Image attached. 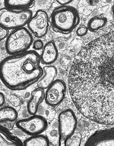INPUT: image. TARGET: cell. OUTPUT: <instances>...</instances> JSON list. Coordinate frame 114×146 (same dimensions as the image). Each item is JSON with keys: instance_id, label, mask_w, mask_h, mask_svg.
Returning a JSON list of instances; mask_svg holds the SVG:
<instances>
[{"instance_id": "8fae6325", "label": "cell", "mask_w": 114, "mask_h": 146, "mask_svg": "<svg viewBox=\"0 0 114 146\" xmlns=\"http://www.w3.org/2000/svg\"><path fill=\"white\" fill-rule=\"evenodd\" d=\"M40 57L41 62L44 65H51L56 61L58 57V51L53 41H49L44 45Z\"/></svg>"}, {"instance_id": "5bb4252c", "label": "cell", "mask_w": 114, "mask_h": 146, "mask_svg": "<svg viewBox=\"0 0 114 146\" xmlns=\"http://www.w3.org/2000/svg\"><path fill=\"white\" fill-rule=\"evenodd\" d=\"M44 76L38 80L37 86L38 88L47 89L55 80L57 74V70L55 66L47 65L43 68Z\"/></svg>"}, {"instance_id": "9a60e30c", "label": "cell", "mask_w": 114, "mask_h": 146, "mask_svg": "<svg viewBox=\"0 0 114 146\" xmlns=\"http://www.w3.org/2000/svg\"><path fill=\"white\" fill-rule=\"evenodd\" d=\"M35 0H4L5 7L14 10L30 9L33 7Z\"/></svg>"}, {"instance_id": "7402d4cb", "label": "cell", "mask_w": 114, "mask_h": 146, "mask_svg": "<svg viewBox=\"0 0 114 146\" xmlns=\"http://www.w3.org/2000/svg\"><path fill=\"white\" fill-rule=\"evenodd\" d=\"M32 45V48L35 51H39L43 49L44 46L43 41L39 39L35 40Z\"/></svg>"}, {"instance_id": "8992f818", "label": "cell", "mask_w": 114, "mask_h": 146, "mask_svg": "<svg viewBox=\"0 0 114 146\" xmlns=\"http://www.w3.org/2000/svg\"><path fill=\"white\" fill-rule=\"evenodd\" d=\"M77 125V119L74 111L66 109L58 115V135L60 143H66L74 134Z\"/></svg>"}, {"instance_id": "5b68a950", "label": "cell", "mask_w": 114, "mask_h": 146, "mask_svg": "<svg viewBox=\"0 0 114 146\" xmlns=\"http://www.w3.org/2000/svg\"><path fill=\"white\" fill-rule=\"evenodd\" d=\"M33 16L30 9L14 10L3 7L0 10V24L9 30L25 27Z\"/></svg>"}, {"instance_id": "7c38bea8", "label": "cell", "mask_w": 114, "mask_h": 146, "mask_svg": "<svg viewBox=\"0 0 114 146\" xmlns=\"http://www.w3.org/2000/svg\"><path fill=\"white\" fill-rule=\"evenodd\" d=\"M45 99V92L44 89L38 88L35 89L31 95L30 100L27 105L28 113L31 115L36 114L38 111V107Z\"/></svg>"}, {"instance_id": "ac0fdd59", "label": "cell", "mask_w": 114, "mask_h": 146, "mask_svg": "<svg viewBox=\"0 0 114 146\" xmlns=\"http://www.w3.org/2000/svg\"><path fill=\"white\" fill-rule=\"evenodd\" d=\"M107 23V18L103 16H97L89 20L87 27L91 32H96L105 27Z\"/></svg>"}, {"instance_id": "cb8c5ba5", "label": "cell", "mask_w": 114, "mask_h": 146, "mask_svg": "<svg viewBox=\"0 0 114 146\" xmlns=\"http://www.w3.org/2000/svg\"><path fill=\"white\" fill-rule=\"evenodd\" d=\"M57 3L61 5H67L71 3L73 0H56Z\"/></svg>"}, {"instance_id": "277c9868", "label": "cell", "mask_w": 114, "mask_h": 146, "mask_svg": "<svg viewBox=\"0 0 114 146\" xmlns=\"http://www.w3.org/2000/svg\"><path fill=\"white\" fill-rule=\"evenodd\" d=\"M33 41L32 33L25 27L13 30L6 38V52L11 55L28 51Z\"/></svg>"}, {"instance_id": "52a82bcc", "label": "cell", "mask_w": 114, "mask_h": 146, "mask_svg": "<svg viewBox=\"0 0 114 146\" xmlns=\"http://www.w3.org/2000/svg\"><path fill=\"white\" fill-rule=\"evenodd\" d=\"M48 122L44 117L34 114L29 118L18 120L17 128L30 135L41 134L46 130Z\"/></svg>"}, {"instance_id": "6da1fadb", "label": "cell", "mask_w": 114, "mask_h": 146, "mask_svg": "<svg viewBox=\"0 0 114 146\" xmlns=\"http://www.w3.org/2000/svg\"><path fill=\"white\" fill-rule=\"evenodd\" d=\"M68 85L81 114L98 124L114 125V31L78 52L70 68Z\"/></svg>"}, {"instance_id": "3957f363", "label": "cell", "mask_w": 114, "mask_h": 146, "mask_svg": "<svg viewBox=\"0 0 114 146\" xmlns=\"http://www.w3.org/2000/svg\"><path fill=\"white\" fill-rule=\"evenodd\" d=\"M78 11L75 7L61 5L55 8L51 13L50 22L56 32L68 34L74 31L80 23Z\"/></svg>"}, {"instance_id": "e0dca14e", "label": "cell", "mask_w": 114, "mask_h": 146, "mask_svg": "<svg viewBox=\"0 0 114 146\" xmlns=\"http://www.w3.org/2000/svg\"><path fill=\"white\" fill-rule=\"evenodd\" d=\"M50 143L48 137L40 134L32 135L23 143L25 146H49Z\"/></svg>"}, {"instance_id": "7a4b0ae2", "label": "cell", "mask_w": 114, "mask_h": 146, "mask_svg": "<svg viewBox=\"0 0 114 146\" xmlns=\"http://www.w3.org/2000/svg\"><path fill=\"white\" fill-rule=\"evenodd\" d=\"M41 63L40 55L35 50L10 55L1 63V80L11 90L25 89L44 74Z\"/></svg>"}, {"instance_id": "30bf717a", "label": "cell", "mask_w": 114, "mask_h": 146, "mask_svg": "<svg viewBox=\"0 0 114 146\" xmlns=\"http://www.w3.org/2000/svg\"><path fill=\"white\" fill-rule=\"evenodd\" d=\"M85 146H114V128L97 131L88 138Z\"/></svg>"}, {"instance_id": "603a6c76", "label": "cell", "mask_w": 114, "mask_h": 146, "mask_svg": "<svg viewBox=\"0 0 114 146\" xmlns=\"http://www.w3.org/2000/svg\"><path fill=\"white\" fill-rule=\"evenodd\" d=\"M9 34V30L3 26H1L0 28V39L1 40H3L7 38Z\"/></svg>"}, {"instance_id": "d4e9b609", "label": "cell", "mask_w": 114, "mask_h": 146, "mask_svg": "<svg viewBox=\"0 0 114 146\" xmlns=\"http://www.w3.org/2000/svg\"><path fill=\"white\" fill-rule=\"evenodd\" d=\"M5 102V98L3 93L1 92L0 94V106L2 107L4 104Z\"/></svg>"}, {"instance_id": "ba28073f", "label": "cell", "mask_w": 114, "mask_h": 146, "mask_svg": "<svg viewBox=\"0 0 114 146\" xmlns=\"http://www.w3.org/2000/svg\"><path fill=\"white\" fill-rule=\"evenodd\" d=\"M28 29L37 38L44 36L50 26V19L47 13L43 10H38L32 17L27 25Z\"/></svg>"}, {"instance_id": "d6986e66", "label": "cell", "mask_w": 114, "mask_h": 146, "mask_svg": "<svg viewBox=\"0 0 114 146\" xmlns=\"http://www.w3.org/2000/svg\"><path fill=\"white\" fill-rule=\"evenodd\" d=\"M81 141V135L79 133L73 135L67 141L66 146H79Z\"/></svg>"}, {"instance_id": "2e32d148", "label": "cell", "mask_w": 114, "mask_h": 146, "mask_svg": "<svg viewBox=\"0 0 114 146\" xmlns=\"http://www.w3.org/2000/svg\"><path fill=\"white\" fill-rule=\"evenodd\" d=\"M18 118V113L15 108L10 106H5L1 108V123L6 122L15 121Z\"/></svg>"}, {"instance_id": "484cf974", "label": "cell", "mask_w": 114, "mask_h": 146, "mask_svg": "<svg viewBox=\"0 0 114 146\" xmlns=\"http://www.w3.org/2000/svg\"><path fill=\"white\" fill-rule=\"evenodd\" d=\"M112 15L114 17V3L113 6H112Z\"/></svg>"}, {"instance_id": "4fadbf2b", "label": "cell", "mask_w": 114, "mask_h": 146, "mask_svg": "<svg viewBox=\"0 0 114 146\" xmlns=\"http://www.w3.org/2000/svg\"><path fill=\"white\" fill-rule=\"evenodd\" d=\"M0 146H22L24 144L18 137L10 131L9 129L1 125Z\"/></svg>"}, {"instance_id": "9c48e42d", "label": "cell", "mask_w": 114, "mask_h": 146, "mask_svg": "<svg viewBox=\"0 0 114 146\" xmlns=\"http://www.w3.org/2000/svg\"><path fill=\"white\" fill-rule=\"evenodd\" d=\"M67 86L61 80H54L45 92V100L49 106L56 107L62 102L65 97Z\"/></svg>"}, {"instance_id": "44dd1931", "label": "cell", "mask_w": 114, "mask_h": 146, "mask_svg": "<svg viewBox=\"0 0 114 146\" xmlns=\"http://www.w3.org/2000/svg\"><path fill=\"white\" fill-rule=\"evenodd\" d=\"M88 28L84 25H81L78 28L76 31V34L78 36H83L88 33Z\"/></svg>"}, {"instance_id": "ffe728a7", "label": "cell", "mask_w": 114, "mask_h": 146, "mask_svg": "<svg viewBox=\"0 0 114 146\" xmlns=\"http://www.w3.org/2000/svg\"><path fill=\"white\" fill-rule=\"evenodd\" d=\"M9 100L10 104L15 107L19 106L21 104L20 98L15 95L12 94L10 96L9 98Z\"/></svg>"}]
</instances>
